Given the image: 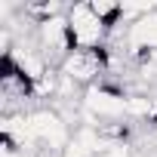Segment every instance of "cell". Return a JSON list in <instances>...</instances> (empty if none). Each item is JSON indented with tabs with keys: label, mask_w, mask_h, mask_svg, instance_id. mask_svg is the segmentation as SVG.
<instances>
[{
	"label": "cell",
	"mask_w": 157,
	"mask_h": 157,
	"mask_svg": "<svg viewBox=\"0 0 157 157\" xmlns=\"http://www.w3.org/2000/svg\"><path fill=\"white\" fill-rule=\"evenodd\" d=\"M65 16H68L71 46H74V49H102V46H105L108 28H105V22H99V19L93 16L90 3H77V6H71Z\"/></svg>",
	"instance_id": "obj_1"
},
{
	"label": "cell",
	"mask_w": 157,
	"mask_h": 157,
	"mask_svg": "<svg viewBox=\"0 0 157 157\" xmlns=\"http://www.w3.org/2000/svg\"><path fill=\"white\" fill-rule=\"evenodd\" d=\"M108 68V49H74L65 56V62L59 65V71L65 77H71V80L77 86H93L99 83V77L105 74Z\"/></svg>",
	"instance_id": "obj_2"
},
{
	"label": "cell",
	"mask_w": 157,
	"mask_h": 157,
	"mask_svg": "<svg viewBox=\"0 0 157 157\" xmlns=\"http://www.w3.org/2000/svg\"><path fill=\"white\" fill-rule=\"evenodd\" d=\"M83 111H90L93 117L108 120V123L120 120V117H126V93L99 80V83L86 86V93H83Z\"/></svg>",
	"instance_id": "obj_3"
},
{
	"label": "cell",
	"mask_w": 157,
	"mask_h": 157,
	"mask_svg": "<svg viewBox=\"0 0 157 157\" xmlns=\"http://www.w3.org/2000/svg\"><path fill=\"white\" fill-rule=\"evenodd\" d=\"M99 157H136V154H132V148L126 142H108Z\"/></svg>",
	"instance_id": "obj_4"
},
{
	"label": "cell",
	"mask_w": 157,
	"mask_h": 157,
	"mask_svg": "<svg viewBox=\"0 0 157 157\" xmlns=\"http://www.w3.org/2000/svg\"><path fill=\"white\" fill-rule=\"evenodd\" d=\"M13 157H31V151H19V154H13Z\"/></svg>",
	"instance_id": "obj_5"
}]
</instances>
